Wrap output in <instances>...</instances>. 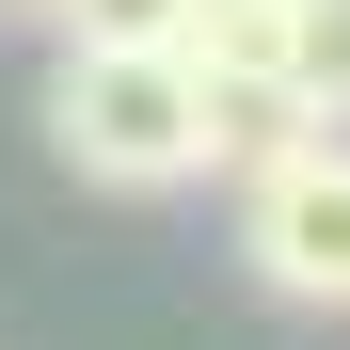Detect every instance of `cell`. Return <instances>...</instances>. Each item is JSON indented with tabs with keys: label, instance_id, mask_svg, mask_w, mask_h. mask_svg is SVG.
<instances>
[{
	"label": "cell",
	"instance_id": "cell-5",
	"mask_svg": "<svg viewBox=\"0 0 350 350\" xmlns=\"http://www.w3.org/2000/svg\"><path fill=\"white\" fill-rule=\"evenodd\" d=\"M0 16H16V32H48V0H0Z\"/></svg>",
	"mask_w": 350,
	"mask_h": 350
},
{
	"label": "cell",
	"instance_id": "cell-3",
	"mask_svg": "<svg viewBox=\"0 0 350 350\" xmlns=\"http://www.w3.org/2000/svg\"><path fill=\"white\" fill-rule=\"evenodd\" d=\"M286 111L350 128V0H286Z\"/></svg>",
	"mask_w": 350,
	"mask_h": 350
},
{
	"label": "cell",
	"instance_id": "cell-2",
	"mask_svg": "<svg viewBox=\"0 0 350 350\" xmlns=\"http://www.w3.org/2000/svg\"><path fill=\"white\" fill-rule=\"evenodd\" d=\"M239 271L271 303L350 319V128H303V144L239 159Z\"/></svg>",
	"mask_w": 350,
	"mask_h": 350
},
{
	"label": "cell",
	"instance_id": "cell-4",
	"mask_svg": "<svg viewBox=\"0 0 350 350\" xmlns=\"http://www.w3.org/2000/svg\"><path fill=\"white\" fill-rule=\"evenodd\" d=\"M175 16H191V0H48L64 48H175Z\"/></svg>",
	"mask_w": 350,
	"mask_h": 350
},
{
	"label": "cell",
	"instance_id": "cell-1",
	"mask_svg": "<svg viewBox=\"0 0 350 350\" xmlns=\"http://www.w3.org/2000/svg\"><path fill=\"white\" fill-rule=\"evenodd\" d=\"M48 159L80 191H128V207L223 175V111L191 80V48H64L48 64Z\"/></svg>",
	"mask_w": 350,
	"mask_h": 350
}]
</instances>
